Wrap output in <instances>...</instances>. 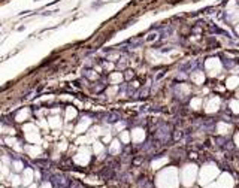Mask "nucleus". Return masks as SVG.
Segmentation results:
<instances>
[{"mask_svg":"<svg viewBox=\"0 0 239 188\" xmlns=\"http://www.w3.org/2000/svg\"><path fill=\"white\" fill-rule=\"evenodd\" d=\"M206 67H208V70L211 72V75H215L220 70V63H218V60L217 58H212V60H209L208 63H206Z\"/></svg>","mask_w":239,"mask_h":188,"instance_id":"obj_1","label":"nucleus"},{"mask_svg":"<svg viewBox=\"0 0 239 188\" xmlns=\"http://www.w3.org/2000/svg\"><path fill=\"white\" fill-rule=\"evenodd\" d=\"M218 105H220V99L218 97H212L211 100H208L206 103V111L208 112H215L218 109Z\"/></svg>","mask_w":239,"mask_h":188,"instance_id":"obj_2","label":"nucleus"},{"mask_svg":"<svg viewBox=\"0 0 239 188\" xmlns=\"http://www.w3.org/2000/svg\"><path fill=\"white\" fill-rule=\"evenodd\" d=\"M238 84H239V78H238V76H233V78H229V79H227V88H229V90L236 88Z\"/></svg>","mask_w":239,"mask_h":188,"instance_id":"obj_3","label":"nucleus"},{"mask_svg":"<svg viewBox=\"0 0 239 188\" xmlns=\"http://www.w3.org/2000/svg\"><path fill=\"white\" fill-rule=\"evenodd\" d=\"M203 79H205V76H203V73H202V72H197V73H194V75H193V81H194L196 84H202V82H203Z\"/></svg>","mask_w":239,"mask_h":188,"instance_id":"obj_4","label":"nucleus"},{"mask_svg":"<svg viewBox=\"0 0 239 188\" xmlns=\"http://www.w3.org/2000/svg\"><path fill=\"white\" fill-rule=\"evenodd\" d=\"M229 130H230V126H227V124H224V123L218 124V131H220V133H227Z\"/></svg>","mask_w":239,"mask_h":188,"instance_id":"obj_5","label":"nucleus"},{"mask_svg":"<svg viewBox=\"0 0 239 188\" xmlns=\"http://www.w3.org/2000/svg\"><path fill=\"white\" fill-rule=\"evenodd\" d=\"M230 108H232V111H233L235 113H239V102H238V100L230 102Z\"/></svg>","mask_w":239,"mask_h":188,"instance_id":"obj_6","label":"nucleus"},{"mask_svg":"<svg viewBox=\"0 0 239 188\" xmlns=\"http://www.w3.org/2000/svg\"><path fill=\"white\" fill-rule=\"evenodd\" d=\"M200 105H202L200 99H193V100H191V108H193V109H199Z\"/></svg>","mask_w":239,"mask_h":188,"instance_id":"obj_7","label":"nucleus"},{"mask_svg":"<svg viewBox=\"0 0 239 188\" xmlns=\"http://www.w3.org/2000/svg\"><path fill=\"white\" fill-rule=\"evenodd\" d=\"M236 144H238V146H239V134L236 136Z\"/></svg>","mask_w":239,"mask_h":188,"instance_id":"obj_8","label":"nucleus"},{"mask_svg":"<svg viewBox=\"0 0 239 188\" xmlns=\"http://www.w3.org/2000/svg\"><path fill=\"white\" fill-rule=\"evenodd\" d=\"M238 96H239V94H238Z\"/></svg>","mask_w":239,"mask_h":188,"instance_id":"obj_9","label":"nucleus"}]
</instances>
